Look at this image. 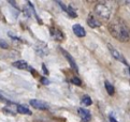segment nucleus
Wrapping results in <instances>:
<instances>
[{
	"label": "nucleus",
	"instance_id": "nucleus-15",
	"mask_svg": "<svg viewBox=\"0 0 130 122\" xmlns=\"http://www.w3.org/2000/svg\"><path fill=\"white\" fill-rule=\"evenodd\" d=\"M71 82L74 84V85H76V86H81V85H82L81 79H80V78H77V77H72Z\"/></svg>",
	"mask_w": 130,
	"mask_h": 122
},
{
	"label": "nucleus",
	"instance_id": "nucleus-17",
	"mask_svg": "<svg viewBox=\"0 0 130 122\" xmlns=\"http://www.w3.org/2000/svg\"><path fill=\"white\" fill-rule=\"evenodd\" d=\"M41 82H42L43 84H45V85H47V84L50 83V82L47 80V79H46V78H44V77H42V79H41Z\"/></svg>",
	"mask_w": 130,
	"mask_h": 122
},
{
	"label": "nucleus",
	"instance_id": "nucleus-11",
	"mask_svg": "<svg viewBox=\"0 0 130 122\" xmlns=\"http://www.w3.org/2000/svg\"><path fill=\"white\" fill-rule=\"evenodd\" d=\"M104 85H105V89H106V91H108L109 94L110 95H113L114 93H115V89H114L112 84H111L110 82H108V80H105L104 82Z\"/></svg>",
	"mask_w": 130,
	"mask_h": 122
},
{
	"label": "nucleus",
	"instance_id": "nucleus-18",
	"mask_svg": "<svg viewBox=\"0 0 130 122\" xmlns=\"http://www.w3.org/2000/svg\"><path fill=\"white\" fill-rule=\"evenodd\" d=\"M110 122H117V121H116V119L113 118V117H110Z\"/></svg>",
	"mask_w": 130,
	"mask_h": 122
},
{
	"label": "nucleus",
	"instance_id": "nucleus-6",
	"mask_svg": "<svg viewBox=\"0 0 130 122\" xmlns=\"http://www.w3.org/2000/svg\"><path fill=\"white\" fill-rule=\"evenodd\" d=\"M72 29H73L74 34H75L76 36H78V37H84L86 35V31H85V29L81 25H78V24L73 25Z\"/></svg>",
	"mask_w": 130,
	"mask_h": 122
},
{
	"label": "nucleus",
	"instance_id": "nucleus-2",
	"mask_svg": "<svg viewBox=\"0 0 130 122\" xmlns=\"http://www.w3.org/2000/svg\"><path fill=\"white\" fill-rule=\"evenodd\" d=\"M95 14L102 21H109L111 17V10L104 2H99L95 6Z\"/></svg>",
	"mask_w": 130,
	"mask_h": 122
},
{
	"label": "nucleus",
	"instance_id": "nucleus-14",
	"mask_svg": "<svg viewBox=\"0 0 130 122\" xmlns=\"http://www.w3.org/2000/svg\"><path fill=\"white\" fill-rule=\"evenodd\" d=\"M82 103H83V104H84V105H86V106H89V105H91L92 101H91V98H90L89 96L85 95L84 97L82 98Z\"/></svg>",
	"mask_w": 130,
	"mask_h": 122
},
{
	"label": "nucleus",
	"instance_id": "nucleus-19",
	"mask_svg": "<svg viewBox=\"0 0 130 122\" xmlns=\"http://www.w3.org/2000/svg\"><path fill=\"white\" fill-rule=\"evenodd\" d=\"M0 100H3V97H2L1 95H0Z\"/></svg>",
	"mask_w": 130,
	"mask_h": 122
},
{
	"label": "nucleus",
	"instance_id": "nucleus-20",
	"mask_svg": "<svg viewBox=\"0 0 130 122\" xmlns=\"http://www.w3.org/2000/svg\"><path fill=\"white\" fill-rule=\"evenodd\" d=\"M129 72H130V67H129Z\"/></svg>",
	"mask_w": 130,
	"mask_h": 122
},
{
	"label": "nucleus",
	"instance_id": "nucleus-16",
	"mask_svg": "<svg viewBox=\"0 0 130 122\" xmlns=\"http://www.w3.org/2000/svg\"><path fill=\"white\" fill-rule=\"evenodd\" d=\"M8 43L4 40H0V47L1 48H8Z\"/></svg>",
	"mask_w": 130,
	"mask_h": 122
},
{
	"label": "nucleus",
	"instance_id": "nucleus-3",
	"mask_svg": "<svg viewBox=\"0 0 130 122\" xmlns=\"http://www.w3.org/2000/svg\"><path fill=\"white\" fill-rule=\"evenodd\" d=\"M30 105L34 107V108L41 109V110L50 108V106H48L47 103H45L43 101H40V100H30Z\"/></svg>",
	"mask_w": 130,
	"mask_h": 122
},
{
	"label": "nucleus",
	"instance_id": "nucleus-9",
	"mask_svg": "<svg viewBox=\"0 0 130 122\" xmlns=\"http://www.w3.org/2000/svg\"><path fill=\"white\" fill-rule=\"evenodd\" d=\"M13 67H15V68L20 69V70H28V69H30L28 63H27L26 61H24V60H17L16 62H13Z\"/></svg>",
	"mask_w": 130,
	"mask_h": 122
},
{
	"label": "nucleus",
	"instance_id": "nucleus-1",
	"mask_svg": "<svg viewBox=\"0 0 130 122\" xmlns=\"http://www.w3.org/2000/svg\"><path fill=\"white\" fill-rule=\"evenodd\" d=\"M109 31L116 40L127 42L130 40V29L126 22L120 17H115L109 24Z\"/></svg>",
	"mask_w": 130,
	"mask_h": 122
},
{
	"label": "nucleus",
	"instance_id": "nucleus-8",
	"mask_svg": "<svg viewBox=\"0 0 130 122\" xmlns=\"http://www.w3.org/2000/svg\"><path fill=\"white\" fill-rule=\"evenodd\" d=\"M87 24L88 26H90L91 28H97V27H100V22L97 19V17L92 16V14H90L89 16L87 18Z\"/></svg>",
	"mask_w": 130,
	"mask_h": 122
},
{
	"label": "nucleus",
	"instance_id": "nucleus-5",
	"mask_svg": "<svg viewBox=\"0 0 130 122\" xmlns=\"http://www.w3.org/2000/svg\"><path fill=\"white\" fill-rule=\"evenodd\" d=\"M78 116L81 117V119L84 122H89L91 120V115L89 110L84 109V108H78Z\"/></svg>",
	"mask_w": 130,
	"mask_h": 122
},
{
	"label": "nucleus",
	"instance_id": "nucleus-12",
	"mask_svg": "<svg viewBox=\"0 0 130 122\" xmlns=\"http://www.w3.org/2000/svg\"><path fill=\"white\" fill-rule=\"evenodd\" d=\"M17 111L20 112V114H23V115H31V111L27 108V107L23 106V105L17 106Z\"/></svg>",
	"mask_w": 130,
	"mask_h": 122
},
{
	"label": "nucleus",
	"instance_id": "nucleus-10",
	"mask_svg": "<svg viewBox=\"0 0 130 122\" xmlns=\"http://www.w3.org/2000/svg\"><path fill=\"white\" fill-rule=\"evenodd\" d=\"M52 35L56 39L57 41H62L63 40V34H62V32L61 31H59L58 29H53L52 30Z\"/></svg>",
	"mask_w": 130,
	"mask_h": 122
},
{
	"label": "nucleus",
	"instance_id": "nucleus-4",
	"mask_svg": "<svg viewBox=\"0 0 130 122\" xmlns=\"http://www.w3.org/2000/svg\"><path fill=\"white\" fill-rule=\"evenodd\" d=\"M108 47H109V50H110L111 55H112V56H113V57H114L116 60H118V61H120V62H123V63H125V64H127L126 60H125V58H124V56H123L122 54H120L117 49L114 48L113 46H111V45H109Z\"/></svg>",
	"mask_w": 130,
	"mask_h": 122
},
{
	"label": "nucleus",
	"instance_id": "nucleus-13",
	"mask_svg": "<svg viewBox=\"0 0 130 122\" xmlns=\"http://www.w3.org/2000/svg\"><path fill=\"white\" fill-rule=\"evenodd\" d=\"M66 12L70 15L72 18H75L76 16H77V14H76V12L74 11V9H72L71 7H67V10H66Z\"/></svg>",
	"mask_w": 130,
	"mask_h": 122
},
{
	"label": "nucleus",
	"instance_id": "nucleus-7",
	"mask_svg": "<svg viewBox=\"0 0 130 122\" xmlns=\"http://www.w3.org/2000/svg\"><path fill=\"white\" fill-rule=\"evenodd\" d=\"M61 51H62V54H63V56L67 58V60L69 61V63H70V65H71V68H72V70H74V71H76V72H78V69H77V64L75 63V61H74V59H73V57L70 55V54H68L66 50H63V49H61Z\"/></svg>",
	"mask_w": 130,
	"mask_h": 122
}]
</instances>
